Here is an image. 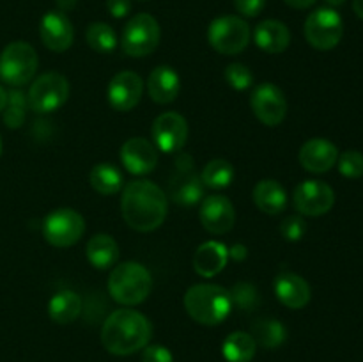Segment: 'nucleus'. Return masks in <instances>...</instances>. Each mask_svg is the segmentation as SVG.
<instances>
[{
  "label": "nucleus",
  "instance_id": "obj_1",
  "mask_svg": "<svg viewBox=\"0 0 363 362\" xmlns=\"http://www.w3.org/2000/svg\"><path fill=\"white\" fill-rule=\"evenodd\" d=\"M121 209L128 226L140 233L155 231L165 222L169 204L158 185L147 180L130 181L121 197Z\"/></svg>",
  "mask_w": 363,
  "mask_h": 362
},
{
  "label": "nucleus",
  "instance_id": "obj_2",
  "mask_svg": "<svg viewBox=\"0 0 363 362\" xmlns=\"http://www.w3.org/2000/svg\"><path fill=\"white\" fill-rule=\"evenodd\" d=\"M152 336L151 322L133 309H117L105 319L101 343L110 353L131 355L147 346Z\"/></svg>",
  "mask_w": 363,
  "mask_h": 362
},
{
  "label": "nucleus",
  "instance_id": "obj_3",
  "mask_svg": "<svg viewBox=\"0 0 363 362\" xmlns=\"http://www.w3.org/2000/svg\"><path fill=\"white\" fill-rule=\"evenodd\" d=\"M188 314L201 325H220L233 311L230 293L218 284H195L184 295Z\"/></svg>",
  "mask_w": 363,
  "mask_h": 362
},
{
  "label": "nucleus",
  "instance_id": "obj_4",
  "mask_svg": "<svg viewBox=\"0 0 363 362\" xmlns=\"http://www.w3.org/2000/svg\"><path fill=\"white\" fill-rule=\"evenodd\" d=\"M152 290V277L144 265L126 261L117 265L108 277V291L123 305L142 304Z\"/></svg>",
  "mask_w": 363,
  "mask_h": 362
},
{
  "label": "nucleus",
  "instance_id": "obj_5",
  "mask_svg": "<svg viewBox=\"0 0 363 362\" xmlns=\"http://www.w3.org/2000/svg\"><path fill=\"white\" fill-rule=\"evenodd\" d=\"M39 59L34 46L25 41H14L0 53V78L7 85L21 87L34 78Z\"/></svg>",
  "mask_w": 363,
  "mask_h": 362
},
{
  "label": "nucleus",
  "instance_id": "obj_6",
  "mask_svg": "<svg viewBox=\"0 0 363 362\" xmlns=\"http://www.w3.org/2000/svg\"><path fill=\"white\" fill-rule=\"evenodd\" d=\"M250 25L243 18L233 14L215 18L208 28L209 45L223 55H236L243 52L250 43Z\"/></svg>",
  "mask_w": 363,
  "mask_h": 362
},
{
  "label": "nucleus",
  "instance_id": "obj_7",
  "mask_svg": "<svg viewBox=\"0 0 363 362\" xmlns=\"http://www.w3.org/2000/svg\"><path fill=\"white\" fill-rule=\"evenodd\" d=\"M160 38L162 31L156 18L147 13H138L124 25L121 45L130 57H145L158 48Z\"/></svg>",
  "mask_w": 363,
  "mask_h": 362
},
{
  "label": "nucleus",
  "instance_id": "obj_8",
  "mask_svg": "<svg viewBox=\"0 0 363 362\" xmlns=\"http://www.w3.org/2000/svg\"><path fill=\"white\" fill-rule=\"evenodd\" d=\"M69 98V82L64 75L50 71L34 80L28 89V106L39 114L59 110Z\"/></svg>",
  "mask_w": 363,
  "mask_h": 362
},
{
  "label": "nucleus",
  "instance_id": "obj_9",
  "mask_svg": "<svg viewBox=\"0 0 363 362\" xmlns=\"http://www.w3.org/2000/svg\"><path fill=\"white\" fill-rule=\"evenodd\" d=\"M305 39L315 50H332L340 43L344 34L342 18L330 7H319L305 20Z\"/></svg>",
  "mask_w": 363,
  "mask_h": 362
},
{
  "label": "nucleus",
  "instance_id": "obj_10",
  "mask_svg": "<svg viewBox=\"0 0 363 362\" xmlns=\"http://www.w3.org/2000/svg\"><path fill=\"white\" fill-rule=\"evenodd\" d=\"M85 231L84 216L73 208H57L43 220V236L53 247H71Z\"/></svg>",
  "mask_w": 363,
  "mask_h": 362
},
{
  "label": "nucleus",
  "instance_id": "obj_11",
  "mask_svg": "<svg viewBox=\"0 0 363 362\" xmlns=\"http://www.w3.org/2000/svg\"><path fill=\"white\" fill-rule=\"evenodd\" d=\"M294 208L301 215L319 216L328 213L335 204V194L328 183L319 180H305L294 188Z\"/></svg>",
  "mask_w": 363,
  "mask_h": 362
},
{
  "label": "nucleus",
  "instance_id": "obj_12",
  "mask_svg": "<svg viewBox=\"0 0 363 362\" xmlns=\"http://www.w3.org/2000/svg\"><path fill=\"white\" fill-rule=\"evenodd\" d=\"M250 105L257 119L266 126H279L287 114V102L284 92L275 84L255 85L250 96Z\"/></svg>",
  "mask_w": 363,
  "mask_h": 362
},
{
  "label": "nucleus",
  "instance_id": "obj_13",
  "mask_svg": "<svg viewBox=\"0 0 363 362\" xmlns=\"http://www.w3.org/2000/svg\"><path fill=\"white\" fill-rule=\"evenodd\" d=\"M152 142L162 153H177L188 138V123L181 114L165 112L158 116L151 128Z\"/></svg>",
  "mask_w": 363,
  "mask_h": 362
},
{
  "label": "nucleus",
  "instance_id": "obj_14",
  "mask_svg": "<svg viewBox=\"0 0 363 362\" xmlns=\"http://www.w3.org/2000/svg\"><path fill=\"white\" fill-rule=\"evenodd\" d=\"M144 82L133 71H121L110 80L106 89V98L110 106L117 112H128L135 109L142 98Z\"/></svg>",
  "mask_w": 363,
  "mask_h": 362
},
{
  "label": "nucleus",
  "instance_id": "obj_15",
  "mask_svg": "<svg viewBox=\"0 0 363 362\" xmlns=\"http://www.w3.org/2000/svg\"><path fill=\"white\" fill-rule=\"evenodd\" d=\"M199 219L204 229L211 234H225L234 227L236 212L225 195H208L199 209Z\"/></svg>",
  "mask_w": 363,
  "mask_h": 362
},
{
  "label": "nucleus",
  "instance_id": "obj_16",
  "mask_svg": "<svg viewBox=\"0 0 363 362\" xmlns=\"http://www.w3.org/2000/svg\"><path fill=\"white\" fill-rule=\"evenodd\" d=\"M39 35H41V41L46 48L62 53L73 45V23L60 11H50L43 16L41 23H39Z\"/></svg>",
  "mask_w": 363,
  "mask_h": 362
},
{
  "label": "nucleus",
  "instance_id": "obj_17",
  "mask_svg": "<svg viewBox=\"0 0 363 362\" xmlns=\"http://www.w3.org/2000/svg\"><path fill=\"white\" fill-rule=\"evenodd\" d=\"M121 162L124 169L131 174H149L158 163V149L147 138L133 137L126 141L121 148Z\"/></svg>",
  "mask_w": 363,
  "mask_h": 362
},
{
  "label": "nucleus",
  "instance_id": "obj_18",
  "mask_svg": "<svg viewBox=\"0 0 363 362\" xmlns=\"http://www.w3.org/2000/svg\"><path fill=\"white\" fill-rule=\"evenodd\" d=\"M298 158H300L301 167L308 172H328L339 160V149L333 142L315 137L301 146Z\"/></svg>",
  "mask_w": 363,
  "mask_h": 362
},
{
  "label": "nucleus",
  "instance_id": "obj_19",
  "mask_svg": "<svg viewBox=\"0 0 363 362\" xmlns=\"http://www.w3.org/2000/svg\"><path fill=\"white\" fill-rule=\"evenodd\" d=\"M181 78L177 71L170 66H158L149 73L147 92L152 102L160 105L172 103L179 96Z\"/></svg>",
  "mask_w": 363,
  "mask_h": 362
},
{
  "label": "nucleus",
  "instance_id": "obj_20",
  "mask_svg": "<svg viewBox=\"0 0 363 362\" xmlns=\"http://www.w3.org/2000/svg\"><path fill=\"white\" fill-rule=\"evenodd\" d=\"M275 295L286 307L301 309L311 302V286L303 277L284 272L275 279Z\"/></svg>",
  "mask_w": 363,
  "mask_h": 362
},
{
  "label": "nucleus",
  "instance_id": "obj_21",
  "mask_svg": "<svg viewBox=\"0 0 363 362\" xmlns=\"http://www.w3.org/2000/svg\"><path fill=\"white\" fill-rule=\"evenodd\" d=\"M229 248L220 241H206L197 248L194 256V268L201 277L211 279L218 275L227 265Z\"/></svg>",
  "mask_w": 363,
  "mask_h": 362
},
{
  "label": "nucleus",
  "instance_id": "obj_22",
  "mask_svg": "<svg viewBox=\"0 0 363 362\" xmlns=\"http://www.w3.org/2000/svg\"><path fill=\"white\" fill-rule=\"evenodd\" d=\"M255 45L266 53H282L291 43V32L279 20H264L254 31Z\"/></svg>",
  "mask_w": 363,
  "mask_h": 362
},
{
  "label": "nucleus",
  "instance_id": "obj_23",
  "mask_svg": "<svg viewBox=\"0 0 363 362\" xmlns=\"http://www.w3.org/2000/svg\"><path fill=\"white\" fill-rule=\"evenodd\" d=\"M255 206L268 215H277L287 206V194L282 185L275 180H261L254 188Z\"/></svg>",
  "mask_w": 363,
  "mask_h": 362
},
{
  "label": "nucleus",
  "instance_id": "obj_24",
  "mask_svg": "<svg viewBox=\"0 0 363 362\" xmlns=\"http://www.w3.org/2000/svg\"><path fill=\"white\" fill-rule=\"evenodd\" d=\"M85 254L94 268L106 270L116 265L119 259V245L110 234H96L89 240Z\"/></svg>",
  "mask_w": 363,
  "mask_h": 362
},
{
  "label": "nucleus",
  "instance_id": "obj_25",
  "mask_svg": "<svg viewBox=\"0 0 363 362\" xmlns=\"http://www.w3.org/2000/svg\"><path fill=\"white\" fill-rule=\"evenodd\" d=\"M82 312V298L74 291H60L50 298L48 314L59 325L73 323Z\"/></svg>",
  "mask_w": 363,
  "mask_h": 362
},
{
  "label": "nucleus",
  "instance_id": "obj_26",
  "mask_svg": "<svg viewBox=\"0 0 363 362\" xmlns=\"http://www.w3.org/2000/svg\"><path fill=\"white\" fill-rule=\"evenodd\" d=\"M250 336L254 337L255 343L262 348H279L286 343L287 329L282 322L273 318H257L252 323Z\"/></svg>",
  "mask_w": 363,
  "mask_h": 362
},
{
  "label": "nucleus",
  "instance_id": "obj_27",
  "mask_svg": "<svg viewBox=\"0 0 363 362\" xmlns=\"http://www.w3.org/2000/svg\"><path fill=\"white\" fill-rule=\"evenodd\" d=\"M89 181L91 187L101 195H113L124 187L123 172L113 163H98L92 167Z\"/></svg>",
  "mask_w": 363,
  "mask_h": 362
},
{
  "label": "nucleus",
  "instance_id": "obj_28",
  "mask_svg": "<svg viewBox=\"0 0 363 362\" xmlns=\"http://www.w3.org/2000/svg\"><path fill=\"white\" fill-rule=\"evenodd\" d=\"M257 343L248 332H233L222 344V353L227 362H250L255 357Z\"/></svg>",
  "mask_w": 363,
  "mask_h": 362
},
{
  "label": "nucleus",
  "instance_id": "obj_29",
  "mask_svg": "<svg viewBox=\"0 0 363 362\" xmlns=\"http://www.w3.org/2000/svg\"><path fill=\"white\" fill-rule=\"evenodd\" d=\"M234 176H236V170H234L233 163L223 158H216L211 160L204 167V170L201 174V180L204 183V187L220 190V188L229 187L233 183Z\"/></svg>",
  "mask_w": 363,
  "mask_h": 362
},
{
  "label": "nucleus",
  "instance_id": "obj_30",
  "mask_svg": "<svg viewBox=\"0 0 363 362\" xmlns=\"http://www.w3.org/2000/svg\"><path fill=\"white\" fill-rule=\"evenodd\" d=\"M172 195L177 204L191 206L199 202L204 195V183L197 174H183L181 180L172 183Z\"/></svg>",
  "mask_w": 363,
  "mask_h": 362
},
{
  "label": "nucleus",
  "instance_id": "obj_31",
  "mask_svg": "<svg viewBox=\"0 0 363 362\" xmlns=\"http://www.w3.org/2000/svg\"><path fill=\"white\" fill-rule=\"evenodd\" d=\"M85 39H87V45L98 53H110L117 46L116 32L110 25L103 23V21H94V23L89 25L87 31H85Z\"/></svg>",
  "mask_w": 363,
  "mask_h": 362
},
{
  "label": "nucleus",
  "instance_id": "obj_32",
  "mask_svg": "<svg viewBox=\"0 0 363 362\" xmlns=\"http://www.w3.org/2000/svg\"><path fill=\"white\" fill-rule=\"evenodd\" d=\"M28 99L21 91L14 89V91L7 92V103L4 109V123L7 128H20L25 123V116H27Z\"/></svg>",
  "mask_w": 363,
  "mask_h": 362
},
{
  "label": "nucleus",
  "instance_id": "obj_33",
  "mask_svg": "<svg viewBox=\"0 0 363 362\" xmlns=\"http://www.w3.org/2000/svg\"><path fill=\"white\" fill-rule=\"evenodd\" d=\"M233 305L240 307L241 311H254L261 305V295L259 290L250 283H238L234 284L233 290H229Z\"/></svg>",
  "mask_w": 363,
  "mask_h": 362
},
{
  "label": "nucleus",
  "instance_id": "obj_34",
  "mask_svg": "<svg viewBox=\"0 0 363 362\" xmlns=\"http://www.w3.org/2000/svg\"><path fill=\"white\" fill-rule=\"evenodd\" d=\"M223 77H225L227 84L236 89V91H245V89L252 87V84H254V73L250 71V67L241 62L229 64L225 67Z\"/></svg>",
  "mask_w": 363,
  "mask_h": 362
},
{
  "label": "nucleus",
  "instance_id": "obj_35",
  "mask_svg": "<svg viewBox=\"0 0 363 362\" xmlns=\"http://www.w3.org/2000/svg\"><path fill=\"white\" fill-rule=\"evenodd\" d=\"M337 167H339V172L342 174V176L350 177V180L362 177L363 176V155L360 151L350 149V151L339 155Z\"/></svg>",
  "mask_w": 363,
  "mask_h": 362
},
{
  "label": "nucleus",
  "instance_id": "obj_36",
  "mask_svg": "<svg viewBox=\"0 0 363 362\" xmlns=\"http://www.w3.org/2000/svg\"><path fill=\"white\" fill-rule=\"evenodd\" d=\"M307 233V224L301 216L291 215L287 219L282 220L280 224V234L286 238L287 241H300L301 238Z\"/></svg>",
  "mask_w": 363,
  "mask_h": 362
},
{
  "label": "nucleus",
  "instance_id": "obj_37",
  "mask_svg": "<svg viewBox=\"0 0 363 362\" xmlns=\"http://www.w3.org/2000/svg\"><path fill=\"white\" fill-rule=\"evenodd\" d=\"M142 362H174V357L169 348L160 346V344H151V346L144 348Z\"/></svg>",
  "mask_w": 363,
  "mask_h": 362
},
{
  "label": "nucleus",
  "instance_id": "obj_38",
  "mask_svg": "<svg viewBox=\"0 0 363 362\" xmlns=\"http://www.w3.org/2000/svg\"><path fill=\"white\" fill-rule=\"evenodd\" d=\"M266 6V0H234V7L238 13L247 18H254L262 13Z\"/></svg>",
  "mask_w": 363,
  "mask_h": 362
},
{
  "label": "nucleus",
  "instance_id": "obj_39",
  "mask_svg": "<svg viewBox=\"0 0 363 362\" xmlns=\"http://www.w3.org/2000/svg\"><path fill=\"white\" fill-rule=\"evenodd\" d=\"M106 9L113 18H124L131 11V0H106Z\"/></svg>",
  "mask_w": 363,
  "mask_h": 362
},
{
  "label": "nucleus",
  "instance_id": "obj_40",
  "mask_svg": "<svg viewBox=\"0 0 363 362\" xmlns=\"http://www.w3.org/2000/svg\"><path fill=\"white\" fill-rule=\"evenodd\" d=\"M289 7H294V9H308V7L314 6L318 0H284Z\"/></svg>",
  "mask_w": 363,
  "mask_h": 362
},
{
  "label": "nucleus",
  "instance_id": "obj_41",
  "mask_svg": "<svg viewBox=\"0 0 363 362\" xmlns=\"http://www.w3.org/2000/svg\"><path fill=\"white\" fill-rule=\"evenodd\" d=\"M57 2V7H59L60 13H69V11H73L74 7H77L78 0H55Z\"/></svg>",
  "mask_w": 363,
  "mask_h": 362
},
{
  "label": "nucleus",
  "instance_id": "obj_42",
  "mask_svg": "<svg viewBox=\"0 0 363 362\" xmlns=\"http://www.w3.org/2000/svg\"><path fill=\"white\" fill-rule=\"evenodd\" d=\"M229 256L233 259H238V261H241V259L247 258V247H245V245H236V247H233V251L229 252Z\"/></svg>",
  "mask_w": 363,
  "mask_h": 362
},
{
  "label": "nucleus",
  "instance_id": "obj_43",
  "mask_svg": "<svg viewBox=\"0 0 363 362\" xmlns=\"http://www.w3.org/2000/svg\"><path fill=\"white\" fill-rule=\"evenodd\" d=\"M353 11L357 13L358 18L363 20V0H353Z\"/></svg>",
  "mask_w": 363,
  "mask_h": 362
},
{
  "label": "nucleus",
  "instance_id": "obj_44",
  "mask_svg": "<svg viewBox=\"0 0 363 362\" xmlns=\"http://www.w3.org/2000/svg\"><path fill=\"white\" fill-rule=\"evenodd\" d=\"M6 103H7V92H6V89L0 85V112H4V109H6Z\"/></svg>",
  "mask_w": 363,
  "mask_h": 362
},
{
  "label": "nucleus",
  "instance_id": "obj_45",
  "mask_svg": "<svg viewBox=\"0 0 363 362\" xmlns=\"http://www.w3.org/2000/svg\"><path fill=\"white\" fill-rule=\"evenodd\" d=\"M326 2H328L330 6H342V4L346 2V0H326Z\"/></svg>",
  "mask_w": 363,
  "mask_h": 362
},
{
  "label": "nucleus",
  "instance_id": "obj_46",
  "mask_svg": "<svg viewBox=\"0 0 363 362\" xmlns=\"http://www.w3.org/2000/svg\"><path fill=\"white\" fill-rule=\"evenodd\" d=\"M0 153H2V138H0Z\"/></svg>",
  "mask_w": 363,
  "mask_h": 362
}]
</instances>
